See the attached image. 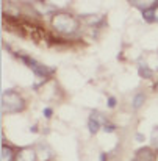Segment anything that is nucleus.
<instances>
[{
    "label": "nucleus",
    "mask_w": 158,
    "mask_h": 161,
    "mask_svg": "<svg viewBox=\"0 0 158 161\" xmlns=\"http://www.w3.org/2000/svg\"><path fill=\"white\" fill-rule=\"evenodd\" d=\"M50 24L61 35H74L78 28V20L69 13H55Z\"/></svg>",
    "instance_id": "1"
},
{
    "label": "nucleus",
    "mask_w": 158,
    "mask_h": 161,
    "mask_svg": "<svg viewBox=\"0 0 158 161\" xmlns=\"http://www.w3.org/2000/svg\"><path fill=\"white\" fill-rule=\"evenodd\" d=\"M25 109V100L13 89H6L2 92V113L3 114H16Z\"/></svg>",
    "instance_id": "2"
},
{
    "label": "nucleus",
    "mask_w": 158,
    "mask_h": 161,
    "mask_svg": "<svg viewBox=\"0 0 158 161\" xmlns=\"http://www.w3.org/2000/svg\"><path fill=\"white\" fill-rule=\"evenodd\" d=\"M20 59L38 75V77H49L50 74H53V69L52 67H47V66H44V64H41L39 61H36V59H33V58H30V56H27V55H20Z\"/></svg>",
    "instance_id": "3"
},
{
    "label": "nucleus",
    "mask_w": 158,
    "mask_h": 161,
    "mask_svg": "<svg viewBox=\"0 0 158 161\" xmlns=\"http://www.w3.org/2000/svg\"><path fill=\"white\" fill-rule=\"evenodd\" d=\"M16 161H38L35 147H22L16 153Z\"/></svg>",
    "instance_id": "4"
},
{
    "label": "nucleus",
    "mask_w": 158,
    "mask_h": 161,
    "mask_svg": "<svg viewBox=\"0 0 158 161\" xmlns=\"http://www.w3.org/2000/svg\"><path fill=\"white\" fill-rule=\"evenodd\" d=\"M136 161H155L157 160V153L150 149V147H141L139 150H136Z\"/></svg>",
    "instance_id": "5"
},
{
    "label": "nucleus",
    "mask_w": 158,
    "mask_h": 161,
    "mask_svg": "<svg viewBox=\"0 0 158 161\" xmlns=\"http://www.w3.org/2000/svg\"><path fill=\"white\" fill-rule=\"evenodd\" d=\"M36 149V155H38V161H50L53 158V150L46 146V144H38Z\"/></svg>",
    "instance_id": "6"
},
{
    "label": "nucleus",
    "mask_w": 158,
    "mask_h": 161,
    "mask_svg": "<svg viewBox=\"0 0 158 161\" xmlns=\"http://www.w3.org/2000/svg\"><path fill=\"white\" fill-rule=\"evenodd\" d=\"M0 161H16V153L13 150V147L6 146V144H2V149H0Z\"/></svg>",
    "instance_id": "7"
},
{
    "label": "nucleus",
    "mask_w": 158,
    "mask_h": 161,
    "mask_svg": "<svg viewBox=\"0 0 158 161\" xmlns=\"http://www.w3.org/2000/svg\"><path fill=\"white\" fill-rule=\"evenodd\" d=\"M144 102H146V96H144L143 92H138V94H135L133 99H132V108H133V109H139V108L144 105Z\"/></svg>",
    "instance_id": "8"
},
{
    "label": "nucleus",
    "mask_w": 158,
    "mask_h": 161,
    "mask_svg": "<svg viewBox=\"0 0 158 161\" xmlns=\"http://www.w3.org/2000/svg\"><path fill=\"white\" fill-rule=\"evenodd\" d=\"M100 125H102V124H100L99 120H96V119L89 117V120H88V128H89V133H91V135H96V133L99 131Z\"/></svg>",
    "instance_id": "9"
},
{
    "label": "nucleus",
    "mask_w": 158,
    "mask_h": 161,
    "mask_svg": "<svg viewBox=\"0 0 158 161\" xmlns=\"http://www.w3.org/2000/svg\"><path fill=\"white\" fill-rule=\"evenodd\" d=\"M132 5L136 6V8H141L143 11H146V9H150L154 5H157V2H132Z\"/></svg>",
    "instance_id": "10"
},
{
    "label": "nucleus",
    "mask_w": 158,
    "mask_h": 161,
    "mask_svg": "<svg viewBox=\"0 0 158 161\" xmlns=\"http://www.w3.org/2000/svg\"><path fill=\"white\" fill-rule=\"evenodd\" d=\"M138 72H139V77H141V78H152V75H154L152 69L147 67V66H139Z\"/></svg>",
    "instance_id": "11"
},
{
    "label": "nucleus",
    "mask_w": 158,
    "mask_h": 161,
    "mask_svg": "<svg viewBox=\"0 0 158 161\" xmlns=\"http://www.w3.org/2000/svg\"><path fill=\"white\" fill-rule=\"evenodd\" d=\"M143 17H144V20L146 22H154V20H157L155 19V9L154 8H150V9H146V11H143Z\"/></svg>",
    "instance_id": "12"
},
{
    "label": "nucleus",
    "mask_w": 158,
    "mask_h": 161,
    "mask_svg": "<svg viewBox=\"0 0 158 161\" xmlns=\"http://www.w3.org/2000/svg\"><path fill=\"white\" fill-rule=\"evenodd\" d=\"M150 141H152V146L158 149V127H155L150 133Z\"/></svg>",
    "instance_id": "13"
},
{
    "label": "nucleus",
    "mask_w": 158,
    "mask_h": 161,
    "mask_svg": "<svg viewBox=\"0 0 158 161\" xmlns=\"http://www.w3.org/2000/svg\"><path fill=\"white\" fill-rule=\"evenodd\" d=\"M114 128H116V127H114L113 124H108V122H106V124H104V130H105L106 133H111V131H114Z\"/></svg>",
    "instance_id": "14"
},
{
    "label": "nucleus",
    "mask_w": 158,
    "mask_h": 161,
    "mask_svg": "<svg viewBox=\"0 0 158 161\" xmlns=\"http://www.w3.org/2000/svg\"><path fill=\"white\" fill-rule=\"evenodd\" d=\"M106 105H108L110 108H114V107H116V99H114V97H108Z\"/></svg>",
    "instance_id": "15"
},
{
    "label": "nucleus",
    "mask_w": 158,
    "mask_h": 161,
    "mask_svg": "<svg viewBox=\"0 0 158 161\" xmlns=\"http://www.w3.org/2000/svg\"><path fill=\"white\" fill-rule=\"evenodd\" d=\"M52 108H44V116H46V117H47V119H49V117H52Z\"/></svg>",
    "instance_id": "16"
},
{
    "label": "nucleus",
    "mask_w": 158,
    "mask_h": 161,
    "mask_svg": "<svg viewBox=\"0 0 158 161\" xmlns=\"http://www.w3.org/2000/svg\"><path fill=\"white\" fill-rule=\"evenodd\" d=\"M106 160V155L105 153H100V161H105Z\"/></svg>",
    "instance_id": "17"
},
{
    "label": "nucleus",
    "mask_w": 158,
    "mask_h": 161,
    "mask_svg": "<svg viewBox=\"0 0 158 161\" xmlns=\"http://www.w3.org/2000/svg\"><path fill=\"white\" fill-rule=\"evenodd\" d=\"M155 19H157V20H158V8H157V9H155Z\"/></svg>",
    "instance_id": "18"
},
{
    "label": "nucleus",
    "mask_w": 158,
    "mask_h": 161,
    "mask_svg": "<svg viewBox=\"0 0 158 161\" xmlns=\"http://www.w3.org/2000/svg\"><path fill=\"white\" fill-rule=\"evenodd\" d=\"M157 6H158V2H157Z\"/></svg>",
    "instance_id": "19"
},
{
    "label": "nucleus",
    "mask_w": 158,
    "mask_h": 161,
    "mask_svg": "<svg viewBox=\"0 0 158 161\" xmlns=\"http://www.w3.org/2000/svg\"><path fill=\"white\" fill-rule=\"evenodd\" d=\"M133 161H136V160H133Z\"/></svg>",
    "instance_id": "20"
}]
</instances>
